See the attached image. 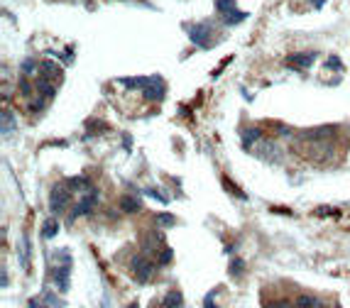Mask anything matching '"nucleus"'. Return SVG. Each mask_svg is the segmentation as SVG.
Returning <instances> with one entry per match:
<instances>
[{"mask_svg": "<svg viewBox=\"0 0 350 308\" xmlns=\"http://www.w3.org/2000/svg\"><path fill=\"white\" fill-rule=\"evenodd\" d=\"M52 259L59 262V264L52 267V281H54V286H57L61 294H67L69 291V276H71V264H74L71 252H69V250H57V252H52Z\"/></svg>", "mask_w": 350, "mask_h": 308, "instance_id": "nucleus-1", "label": "nucleus"}, {"mask_svg": "<svg viewBox=\"0 0 350 308\" xmlns=\"http://www.w3.org/2000/svg\"><path fill=\"white\" fill-rule=\"evenodd\" d=\"M71 188H69L67 181H59V184H54L52 186V191H49V210H52V215H61L64 210H67L69 201H71Z\"/></svg>", "mask_w": 350, "mask_h": 308, "instance_id": "nucleus-2", "label": "nucleus"}, {"mask_svg": "<svg viewBox=\"0 0 350 308\" xmlns=\"http://www.w3.org/2000/svg\"><path fill=\"white\" fill-rule=\"evenodd\" d=\"M184 30H186L189 39H191L199 49H211V47H213V42H211V34H213V30H211V25H208V22H193V25H186Z\"/></svg>", "mask_w": 350, "mask_h": 308, "instance_id": "nucleus-3", "label": "nucleus"}, {"mask_svg": "<svg viewBox=\"0 0 350 308\" xmlns=\"http://www.w3.org/2000/svg\"><path fill=\"white\" fill-rule=\"evenodd\" d=\"M215 10L221 12L226 25H240L243 20H248V12L240 10L235 0H215Z\"/></svg>", "mask_w": 350, "mask_h": 308, "instance_id": "nucleus-4", "label": "nucleus"}, {"mask_svg": "<svg viewBox=\"0 0 350 308\" xmlns=\"http://www.w3.org/2000/svg\"><path fill=\"white\" fill-rule=\"evenodd\" d=\"M130 272L137 276V281H149L152 274H155V262L145 252H140L130 259Z\"/></svg>", "mask_w": 350, "mask_h": 308, "instance_id": "nucleus-5", "label": "nucleus"}, {"mask_svg": "<svg viewBox=\"0 0 350 308\" xmlns=\"http://www.w3.org/2000/svg\"><path fill=\"white\" fill-rule=\"evenodd\" d=\"M96 203H98V191H96V188H91V191H83V196L79 198V203H76V206L71 208L69 223H74L76 218H81V215L91 213V210L96 208Z\"/></svg>", "mask_w": 350, "mask_h": 308, "instance_id": "nucleus-6", "label": "nucleus"}, {"mask_svg": "<svg viewBox=\"0 0 350 308\" xmlns=\"http://www.w3.org/2000/svg\"><path fill=\"white\" fill-rule=\"evenodd\" d=\"M142 91H145L147 100H152V103H162L164 96H167V83H164V78L159 76V74H155V76H149V83H147Z\"/></svg>", "mask_w": 350, "mask_h": 308, "instance_id": "nucleus-7", "label": "nucleus"}, {"mask_svg": "<svg viewBox=\"0 0 350 308\" xmlns=\"http://www.w3.org/2000/svg\"><path fill=\"white\" fill-rule=\"evenodd\" d=\"M316 52H299V54H289L287 56V64L294 66V69H309V66L314 64V59H316Z\"/></svg>", "mask_w": 350, "mask_h": 308, "instance_id": "nucleus-8", "label": "nucleus"}, {"mask_svg": "<svg viewBox=\"0 0 350 308\" xmlns=\"http://www.w3.org/2000/svg\"><path fill=\"white\" fill-rule=\"evenodd\" d=\"M39 76L49 78V81H54V83H61V78H64V71L59 69L54 61H42L39 64Z\"/></svg>", "mask_w": 350, "mask_h": 308, "instance_id": "nucleus-9", "label": "nucleus"}, {"mask_svg": "<svg viewBox=\"0 0 350 308\" xmlns=\"http://www.w3.org/2000/svg\"><path fill=\"white\" fill-rule=\"evenodd\" d=\"M294 308H326V303L318 296H314V294H301V296L296 298Z\"/></svg>", "mask_w": 350, "mask_h": 308, "instance_id": "nucleus-10", "label": "nucleus"}, {"mask_svg": "<svg viewBox=\"0 0 350 308\" xmlns=\"http://www.w3.org/2000/svg\"><path fill=\"white\" fill-rule=\"evenodd\" d=\"M118 83H123L130 91H137V88H145L149 83V76H125V78H118Z\"/></svg>", "mask_w": 350, "mask_h": 308, "instance_id": "nucleus-11", "label": "nucleus"}, {"mask_svg": "<svg viewBox=\"0 0 350 308\" xmlns=\"http://www.w3.org/2000/svg\"><path fill=\"white\" fill-rule=\"evenodd\" d=\"M262 140V130L260 127H248V130H243V147L250 149L255 142H260Z\"/></svg>", "mask_w": 350, "mask_h": 308, "instance_id": "nucleus-12", "label": "nucleus"}, {"mask_svg": "<svg viewBox=\"0 0 350 308\" xmlns=\"http://www.w3.org/2000/svg\"><path fill=\"white\" fill-rule=\"evenodd\" d=\"M67 184H69V188H71V191H91V188H93V184H91L89 176H71Z\"/></svg>", "mask_w": 350, "mask_h": 308, "instance_id": "nucleus-13", "label": "nucleus"}, {"mask_svg": "<svg viewBox=\"0 0 350 308\" xmlns=\"http://www.w3.org/2000/svg\"><path fill=\"white\" fill-rule=\"evenodd\" d=\"M120 208H123V213H140L142 210V201L137 196H123Z\"/></svg>", "mask_w": 350, "mask_h": 308, "instance_id": "nucleus-14", "label": "nucleus"}, {"mask_svg": "<svg viewBox=\"0 0 350 308\" xmlns=\"http://www.w3.org/2000/svg\"><path fill=\"white\" fill-rule=\"evenodd\" d=\"M30 254H32V242L27 235H23V240H20V267L30 264Z\"/></svg>", "mask_w": 350, "mask_h": 308, "instance_id": "nucleus-15", "label": "nucleus"}, {"mask_svg": "<svg viewBox=\"0 0 350 308\" xmlns=\"http://www.w3.org/2000/svg\"><path fill=\"white\" fill-rule=\"evenodd\" d=\"M162 306L164 308H181L184 306V296H181L179 291H169V294H164V298H162Z\"/></svg>", "mask_w": 350, "mask_h": 308, "instance_id": "nucleus-16", "label": "nucleus"}, {"mask_svg": "<svg viewBox=\"0 0 350 308\" xmlns=\"http://www.w3.org/2000/svg\"><path fill=\"white\" fill-rule=\"evenodd\" d=\"M17 127V122H15V115H12L10 110H3V137H10L12 132Z\"/></svg>", "mask_w": 350, "mask_h": 308, "instance_id": "nucleus-17", "label": "nucleus"}, {"mask_svg": "<svg viewBox=\"0 0 350 308\" xmlns=\"http://www.w3.org/2000/svg\"><path fill=\"white\" fill-rule=\"evenodd\" d=\"M243 272H245V262H243L240 257H233V259H230V264H228V274L233 276V279H240V276H243Z\"/></svg>", "mask_w": 350, "mask_h": 308, "instance_id": "nucleus-18", "label": "nucleus"}, {"mask_svg": "<svg viewBox=\"0 0 350 308\" xmlns=\"http://www.w3.org/2000/svg\"><path fill=\"white\" fill-rule=\"evenodd\" d=\"M57 232H59V220H57V218L45 220V225H42V237H47V240H52V237H54Z\"/></svg>", "mask_w": 350, "mask_h": 308, "instance_id": "nucleus-19", "label": "nucleus"}, {"mask_svg": "<svg viewBox=\"0 0 350 308\" xmlns=\"http://www.w3.org/2000/svg\"><path fill=\"white\" fill-rule=\"evenodd\" d=\"M34 71H39V64H37L34 59H25L23 64H20V74H23V76H32Z\"/></svg>", "mask_w": 350, "mask_h": 308, "instance_id": "nucleus-20", "label": "nucleus"}, {"mask_svg": "<svg viewBox=\"0 0 350 308\" xmlns=\"http://www.w3.org/2000/svg\"><path fill=\"white\" fill-rule=\"evenodd\" d=\"M223 186H226V191H233V193H235V198H240V201H245V198H248V193H245L243 188H237L230 179H223Z\"/></svg>", "mask_w": 350, "mask_h": 308, "instance_id": "nucleus-21", "label": "nucleus"}, {"mask_svg": "<svg viewBox=\"0 0 350 308\" xmlns=\"http://www.w3.org/2000/svg\"><path fill=\"white\" fill-rule=\"evenodd\" d=\"M157 223L162 228H171V225H177V218L171 213H157Z\"/></svg>", "mask_w": 350, "mask_h": 308, "instance_id": "nucleus-22", "label": "nucleus"}, {"mask_svg": "<svg viewBox=\"0 0 350 308\" xmlns=\"http://www.w3.org/2000/svg\"><path fill=\"white\" fill-rule=\"evenodd\" d=\"M47 103H49V98H45V96H37V98L30 103V110H32V113H42V110L47 108Z\"/></svg>", "mask_w": 350, "mask_h": 308, "instance_id": "nucleus-23", "label": "nucleus"}, {"mask_svg": "<svg viewBox=\"0 0 350 308\" xmlns=\"http://www.w3.org/2000/svg\"><path fill=\"white\" fill-rule=\"evenodd\" d=\"M215 296H218V289H211L204 298V308H218L215 306Z\"/></svg>", "mask_w": 350, "mask_h": 308, "instance_id": "nucleus-24", "label": "nucleus"}, {"mask_svg": "<svg viewBox=\"0 0 350 308\" xmlns=\"http://www.w3.org/2000/svg\"><path fill=\"white\" fill-rule=\"evenodd\" d=\"M145 193L147 196H152V198H157L159 203H169V196H164V193L157 191V188H145Z\"/></svg>", "mask_w": 350, "mask_h": 308, "instance_id": "nucleus-25", "label": "nucleus"}, {"mask_svg": "<svg viewBox=\"0 0 350 308\" xmlns=\"http://www.w3.org/2000/svg\"><path fill=\"white\" fill-rule=\"evenodd\" d=\"M171 257H174V250H171V247H162V254H159V264H169Z\"/></svg>", "mask_w": 350, "mask_h": 308, "instance_id": "nucleus-26", "label": "nucleus"}, {"mask_svg": "<svg viewBox=\"0 0 350 308\" xmlns=\"http://www.w3.org/2000/svg\"><path fill=\"white\" fill-rule=\"evenodd\" d=\"M326 69H331V71H340V69H343V64H340L338 56H328V59H326Z\"/></svg>", "mask_w": 350, "mask_h": 308, "instance_id": "nucleus-27", "label": "nucleus"}, {"mask_svg": "<svg viewBox=\"0 0 350 308\" xmlns=\"http://www.w3.org/2000/svg\"><path fill=\"white\" fill-rule=\"evenodd\" d=\"M20 93H23V96H30V93H32V86H30V76H23V78H20Z\"/></svg>", "mask_w": 350, "mask_h": 308, "instance_id": "nucleus-28", "label": "nucleus"}, {"mask_svg": "<svg viewBox=\"0 0 350 308\" xmlns=\"http://www.w3.org/2000/svg\"><path fill=\"white\" fill-rule=\"evenodd\" d=\"M265 308H292V306H289V301H272Z\"/></svg>", "mask_w": 350, "mask_h": 308, "instance_id": "nucleus-29", "label": "nucleus"}, {"mask_svg": "<svg viewBox=\"0 0 350 308\" xmlns=\"http://www.w3.org/2000/svg\"><path fill=\"white\" fill-rule=\"evenodd\" d=\"M127 308H140V303H137V301H133V303H130Z\"/></svg>", "mask_w": 350, "mask_h": 308, "instance_id": "nucleus-30", "label": "nucleus"}]
</instances>
